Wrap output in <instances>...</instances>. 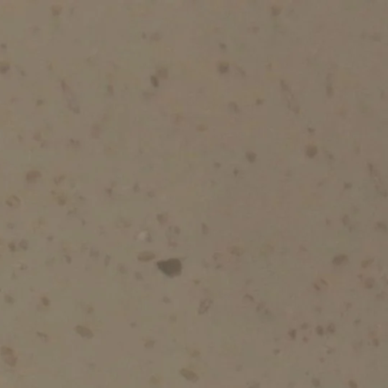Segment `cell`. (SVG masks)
<instances>
[{"mask_svg":"<svg viewBox=\"0 0 388 388\" xmlns=\"http://www.w3.org/2000/svg\"><path fill=\"white\" fill-rule=\"evenodd\" d=\"M2 356L4 360L9 365H15L16 363V358L13 356V351L10 348L3 347L2 348Z\"/></svg>","mask_w":388,"mask_h":388,"instance_id":"6da1fadb","label":"cell"},{"mask_svg":"<svg viewBox=\"0 0 388 388\" xmlns=\"http://www.w3.org/2000/svg\"><path fill=\"white\" fill-rule=\"evenodd\" d=\"M182 375L185 377V378H188L190 380H193V378H196V375L193 372H190V371H188V370H183L181 372Z\"/></svg>","mask_w":388,"mask_h":388,"instance_id":"7a4b0ae2","label":"cell"},{"mask_svg":"<svg viewBox=\"0 0 388 388\" xmlns=\"http://www.w3.org/2000/svg\"><path fill=\"white\" fill-rule=\"evenodd\" d=\"M77 331H78L79 333H80L81 335H83V336H88V335L90 334V332H89L88 330H87V329H84V328H77ZM88 337H89V336H88Z\"/></svg>","mask_w":388,"mask_h":388,"instance_id":"3957f363","label":"cell"}]
</instances>
